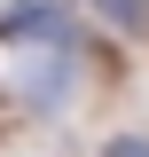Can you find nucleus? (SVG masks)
<instances>
[{"mask_svg":"<svg viewBox=\"0 0 149 157\" xmlns=\"http://www.w3.org/2000/svg\"><path fill=\"white\" fill-rule=\"evenodd\" d=\"M102 24H118V32H133V39H149V0H86Z\"/></svg>","mask_w":149,"mask_h":157,"instance_id":"nucleus-3","label":"nucleus"},{"mask_svg":"<svg viewBox=\"0 0 149 157\" xmlns=\"http://www.w3.org/2000/svg\"><path fill=\"white\" fill-rule=\"evenodd\" d=\"M0 39H47L55 55H78V24H71V8H55V0H16V8H0Z\"/></svg>","mask_w":149,"mask_h":157,"instance_id":"nucleus-1","label":"nucleus"},{"mask_svg":"<svg viewBox=\"0 0 149 157\" xmlns=\"http://www.w3.org/2000/svg\"><path fill=\"white\" fill-rule=\"evenodd\" d=\"M102 157H149V134H110Z\"/></svg>","mask_w":149,"mask_h":157,"instance_id":"nucleus-4","label":"nucleus"},{"mask_svg":"<svg viewBox=\"0 0 149 157\" xmlns=\"http://www.w3.org/2000/svg\"><path fill=\"white\" fill-rule=\"evenodd\" d=\"M24 94H32L39 110H55V102L71 94V55H47V63H39L32 78H24Z\"/></svg>","mask_w":149,"mask_h":157,"instance_id":"nucleus-2","label":"nucleus"}]
</instances>
